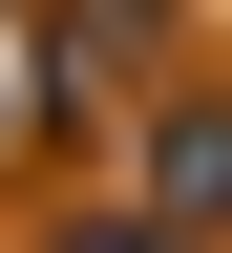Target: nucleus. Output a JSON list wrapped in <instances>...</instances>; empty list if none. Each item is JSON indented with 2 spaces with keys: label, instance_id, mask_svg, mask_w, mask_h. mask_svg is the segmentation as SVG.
<instances>
[{
  "label": "nucleus",
  "instance_id": "obj_1",
  "mask_svg": "<svg viewBox=\"0 0 232 253\" xmlns=\"http://www.w3.org/2000/svg\"><path fill=\"white\" fill-rule=\"evenodd\" d=\"M169 190H232V126H190V148H169Z\"/></svg>",
  "mask_w": 232,
  "mask_h": 253
},
{
  "label": "nucleus",
  "instance_id": "obj_2",
  "mask_svg": "<svg viewBox=\"0 0 232 253\" xmlns=\"http://www.w3.org/2000/svg\"><path fill=\"white\" fill-rule=\"evenodd\" d=\"M85 253H106V232H85Z\"/></svg>",
  "mask_w": 232,
  "mask_h": 253
}]
</instances>
